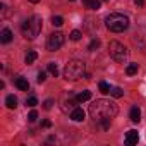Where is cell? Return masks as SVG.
I'll list each match as a JSON object with an SVG mask.
<instances>
[{
  "label": "cell",
  "mask_w": 146,
  "mask_h": 146,
  "mask_svg": "<svg viewBox=\"0 0 146 146\" xmlns=\"http://www.w3.org/2000/svg\"><path fill=\"white\" fill-rule=\"evenodd\" d=\"M52 24L53 26H62L64 24V17L62 16H53L52 17Z\"/></svg>",
  "instance_id": "obj_20"
},
{
  "label": "cell",
  "mask_w": 146,
  "mask_h": 146,
  "mask_svg": "<svg viewBox=\"0 0 146 146\" xmlns=\"http://www.w3.org/2000/svg\"><path fill=\"white\" fill-rule=\"evenodd\" d=\"M108 53H110V57L115 60V62H119V64H122V62H125V58H127V55H129V50L120 43V41H110L108 43Z\"/></svg>",
  "instance_id": "obj_5"
},
{
  "label": "cell",
  "mask_w": 146,
  "mask_h": 146,
  "mask_svg": "<svg viewBox=\"0 0 146 146\" xmlns=\"http://www.w3.org/2000/svg\"><path fill=\"white\" fill-rule=\"evenodd\" d=\"M26 105H28V107H31V108H33V107H36V105H38L36 96H29V98L26 100Z\"/></svg>",
  "instance_id": "obj_22"
},
{
  "label": "cell",
  "mask_w": 146,
  "mask_h": 146,
  "mask_svg": "<svg viewBox=\"0 0 146 146\" xmlns=\"http://www.w3.org/2000/svg\"><path fill=\"white\" fill-rule=\"evenodd\" d=\"M64 41H65L64 35H62V33H58V31H55V33H52V35L48 36V41H46V48H48L50 52H57L58 48H62Z\"/></svg>",
  "instance_id": "obj_6"
},
{
  "label": "cell",
  "mask_w": 146,
  "mask_h": 146,
  "mask_svg": "<svg viewBox=\"0 0 146 146\" xmlns=\"http://www.w3.org/2000/svg\"><path fill=\"white\" fill-rule=\"evenodd\" d=\"M16 86L21 90V91H28L29 90V83L26 78H16Z\"/></svg>",
  "instance_id": "obj_10"
},
{
  "label": "cell",
  "mask_w": 146,
  "mask_h": 146,
  "mask_svg": "<svg viewBox=\"0 0 146 146\" xmlns=\"http://www.w3.org/2000/svg\"><path fill=\"white\" fill-rule=\"evenodd\" d=\"M36 58H38V53H36L35 50H31V52H28V53H26V57H24V62H26L28 65H31V64H33Z\"/></svg>",
  "instance_id": "obj_14"
},
{
  "label": "cell",
  "mask_w": 146,
  "mask_h": 146,
  "mask_svg": "<svg viewBox=\"0 0 146 146\" xmlns=\"http://www.w3.org/2000/svg\"><path fill=\"white\" fill-rule=\"evenodd\" d=\"M31 4H38V2H41V0H29Z\"/></svg>",
  "instance_id": "obj_29"
},
{
  "label": "cell",
  "mask_w": 146,
  "mask_h": 146,
  "mask_svg": "<svg viewBox=\"0 0 146 146\" xmlns=\"http://www.w3.org/2000/svg\"><path fill=\"white\" fill-rule=\"evenodd\" d=\"M84 76H86V64L83 60L74 58V60L67 62V65L64 69V78L67 81H78V79H81Z\"/></svg>",
  "instance_id": "obj_2"
},
{
  "label": "cell",
  "mask_w": 146,
  "mask_h": 146,
  "mask_svg": "<svg viewBox=\"0 0 146 146\" xmlns=\"http://www.w3.org/2000/svg\"><path fill=\"white\" fill-rule=\"evenodd\" d=\"M70 119L74 120V122H81V120H84V110L79 108V107H76L74 110L70 112Z\"/></svg>",
  "instance_id": "obj_8"
},
{
  "label": "cell",
  "mask_w": 146,
  "mask_h": 146,
  "mask_svg": "<svg viewBox=\"0 0 146 146\" xmlns=\"http://www.w3.org/2000/svg\"><path fill=\"white\" fill-rule=\"evenodd\" d=\"M134 4H136L137 7H143V5H144V0H134Z\"/></svg>",
  "instance_id": "obj_26"
},
{
  "label": "cell",
  "mask_w": 146,
  "mask_h": 146,
  "mask_svg": "<svg viewBox=\"0 0 146 146\" xmlns=\"http://www.w3.org/2000/svg\"><path fill=\"white\" fill-rule=\"evenodd\" d=\"M52 105H53V100H46V102L43 103V108H45V110H50Z\"/></svg>",
  "instance_id": "obj_25"
},
{
  "label": "cell",
  "mask_w": 146,
  "mask_h": 146,
  "mask_svg": "<svg viewBox=\"0 0 146 146\" xmlns=\"http://www.w3.org/2000/svg\"><path fill=\"white\" fill-rule=\"evenodd\" d=\"M81 36H83V33H81L79 29H74V31L70 33V40H72V41H79Z\"/></svg>",
  "instance_id": "obj_18"
},
{
  "label": "cell",
  "mask_w": 146,
  "mask_h": 146,
  "mask_svg": "<svg viewBox=\"0 0 146 146\" xmlns=\"http://www.w3.org/2000/svg\"><path fill=\"white\" fill-rule=\"evenodd\" d=\"M91 2H93V0H83V4H84V5H86L88 9H90V5H91Z\"/></svg>",
  "instance_id": "obj_28"
},
{
  "label": "cell",
  "mask_w": 146,
  "mask_h": 146,
  "mask_svg": "<svg viewBox=\"0 0 146 146\" xmlns=\"http://www.w3.org/2000/svg\"><path fill=\"white\" fill-rule=\"evenodd\" d=\"M41 28H43V19L40 16H31L29 19H26L23 23V36L26 40H35L40 33H41Z\"/></svg>",
  "instance_id": "obj_3"
},
{
  "label": "cell",
  "mask_w": 146,
  "mask_h": 146,
  "mask_svg": "<svg viewBox=\"0 0 146 146\" xmlns=\"http://www.w3.org/2000/svg\"><path fill=\"white\" fill-rule=\"evenodd\" d=\"M0 41H2V43H11L12 41V31L11 29H7V28H4L2 29V33H0Z\"/></svg>",
  "instance_id": "obj_9"
},
{
  "label": "cell",
  "mask_w": 146,
  "mask_h": 146,
  "mask_svg": "<svg viewBox=\"0 0 146 146\" xmlns=\"http://www.w3.org/2000/svg\"><path fill=\"white\" fill-rule=\"evenodd\" d=\"M98 46H100V40H91V43L88 45V50H90V52H95Z\"/></svg>",
  "instance_id": "obj_21"
},
{
  "label": "cell",
  "mask_w": 146,
  "mask_h": 146,
  "mask_svg": "<svg viewBox=\"0 0 146 146\" xmlns=\"http://www.w3.org/2000/svg\"><path fill=\"white\" fill-rule=\"evenodd\" d=\"M137 141H139V134H137V131H136V129L127 131V134H125V144H127V146H132V144H136Z\"/></svg>",
  "instance_id": "obj_7"
},
{
  "label": "cell",
  "mask_w": 146,
  "mask_h": 146,
  "mask_svg": "<svg viewBox=\"0 0 146 146\" xmlns=\"http://www.w3.org/2000/svg\"><path fill=\"white\" fill-rule=\"evenodd\" d=\"M105 26L113 33H122L129 28V17L124 14H119V12L110 14L105 17Z\"/></svg>",
  "instance_id": "obj_4"
},
{
  "label": "cell",
  "mask_w": 146,
  "mask_h": 146,
  "mask_svg": "<svg viewBox=\"0 0 146 146\" xmlns=\"http://www.w3.org/2000/svg\"><path fill=\"white\" fill-rule=\"evenodd\" d=\"M48 72H50L53 78H57V76H58V67H57V64L50 62V64H48Z\"/></svg>",
  "instance_id": "obj_16"
},
{
  "label": "cell",
  "mask_w": 146,
  "mask_h": 146,
  "mask_svg": "<svg viewBox=\"0 0 146 146\" xmlns=\"http://www.w3.org/2000/svg\"><path fill=\"white\" fill-rule=\"evenodd\" d=\"M137 64H129L127 65V69H125V74L127 76H134V74H137Z\"/></svg>",
  "instance_id": "obj_15"
},
{
  "label": "cell",
  "mask_w": 146,
  "mask_h": 146,
  "mask_svg": "<svg viewBox=\"0 0 146 146\" xmlns=\"http://www.w3.org/2000/svg\"><path fill=\"white\" fill-rule=\"evenodd\" d=\"M36 81H38L40 84H41V83H45V81H46V72H43V70H41V72H38V78H36Z\"/></svg>",
  "instance_id": "obj_23"
},
{
  "label": "cell",
  "mask_w": 146,
  "mask_h": 146,
  "mask_svg": "<svg viewBox=\"0 0 146 146\" xmlns=\"http://www.w3.org/2000/svg\"><path fill=\"white\" fill-rule=\"evenodd\" d=\"M110 95H112L113 98H120V96H124V91H122L120 88H112V90H110Z\"/></svg>",
  "instance_id": "obj_19"
},
{
  "label": "cell",
  "mask_w": 146,
  "mask_h": 146,
  "mask_svg": "<svg viewBox=\"0 0 146 146\" xmlns=\"http://www.w3.org/2000/svg\"><path fill=\"white\" fill-rule=\"evenodd\" d=\"M41 125H43V127H50V125H52V122H50V120H43V124H41Z\"/></svg>",
  "instance_id": "obj_27"
},
{
  "label": "cell",
  "mask_w": 146,
  "mask_h": 146,
  "mask_svg": "<svg viewBox=\"0 0 146 146\" xmlns=\"http://www.w3.org/2000/svg\"><path fill=\"white\" fill-rule=\"evenodd\" d=\"M119 113V107L110 102V100H96L90 105V115L96 120V122H102V120H112L113 117H117Z\"/></svg>",
  "instance_id": "obj_1"
},
{
  "label": "cell",
  "mask_w": 146,
  "mask_h": 146,
  "mask_svg": "<svg viewBox=\"0 0 146 146\" xmlns=\"http://www.w3.org/2000/svg\"><path fill=\"white\" fill-rule=\"evenodd\" d=\"M129 119H131L132 122H139V120H141V110H139V107H132V108H131Z\"/></svg>",
  "instance_id": "obj_11"
},
{
  "label": "cell",
  "mask_w": 146,
  "mask_h": 146,
  "mask_svg": "<svg viewBox=\"0 0 146 146\" xmlns=\"http://www.w3.org/2000/svg\"><path fill=\"white\" fill-rule=\"evenodd\" d=\"M5 105H7V108L14 110V108L17 107V98H16L14 95H9V96L5 98Z\"/></svg>",
  "instance_id": "obj_13"
},
{
  "label": "cell",
  "mask_w": 146,
  "mask_h": 146,
  "mask_svg": "<svg viewBox=\"0 0 146 146\" xmlns=\"http://www.w3.org/2000/svg\"><path fill=\"white\" fill-rule=\"evenodd\" d=\"M90 98H91V91L84 90L83 93H79V95L76 96V102H78V103H83V102H88Z\"/></svg>",
  "instance_id": "obj_12"
},
{
  "label": "cell",
  "mask_w": 146,
  "mask_h": 146,
  "mask_svg": "<svg viewBox=\"0 0 146 146\" xmlns=\"http://www.w3.org/2000/svg\"><path fill=\"white\" fill-rule=\"evenodd\" d=\"M98 88H100V91H102V93H110V90H112V88H110V84H108V83H105V81H100V83H98Z\"/></svg>",
  "instance_id": "obj_17"
},
{
  "label": "cell",
  "mask_w": 146,
  "mask_h": 146,
  "mask_svg": "<svg viewBox=\"0 0 146 146\" xmlns=\"http://www.w3.org/2000/svg\"><path fill=\"white\" fill-rule=\"evenodd\" d=\"M70 2H74V0H70Z\"/></svg>",
  "instance_id": "obj_30"
},
{
  "label": "cell",
  "mask_w": 146,
  "mask_h": 146,
  "mask_svg": "<svg viewBox=\"0 0 146 146\" xmlns=\"http://www.w3.org/2000/svg\"><path fill=\"white\" fill-rule=\"evenodd\" d=\"M36 119H38V112H36V110H31L29 115H28V120H29V122H35Z\"/></svg>",
  "instance_id": "obj_24"
}]
</instances>
